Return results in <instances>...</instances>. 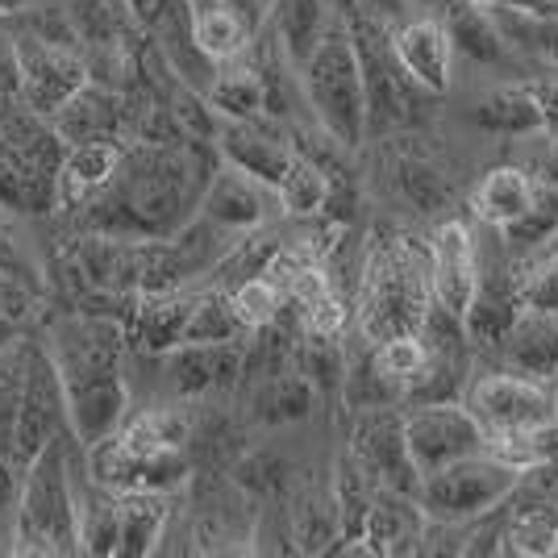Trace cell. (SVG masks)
Returning <instances> with one entry per match:
<instances>
[{"label":"cell","mask_w":558,"mask_h":558,"mask_svg":"<svg viewBox=\"0 0 558 558\" xmlns=\"http://www.w3.org/2000/svg\"><path fill=\"white\" fill-rule=\"evenodd\" d=\"M217 167H221L217 142H125L113 184L88 209L71 217V230L171 238L196 217Z\"/></svg>","instance_id":"obj_1"},{"label":"cell","mask_w":558,"mask_h":558,"mask_svg":"<svg viewBox=\"0 0 558 558\" xmlns=\"http://www.w3.org/2000/svg\"><path fill=\"white\" fill-rule=\"evenodd\" d=\"M192 438H196L192 400L187 404L175 400L121 421L109 438L84 446V459L96 484H105L109 492H171L192 471Z\"/></svg>","instance_id":"obj_2"},{"label":"cell","mask_w":558,"mask_h":558,"mask_svg":"<svg viewBox=\"0 0 558 558\" xmlns=\"http://www.w3.org/2000/svg\"><path fill=\"white\" fill-rule=\"evenodd\" d=\"M434 279H429V242L413 233H379L363 263L359 279V333L367 342H388L396 333H417L434 308Z\"/></svg>","instance_id":"obj_3"},{"label":"cell","mask_w":558,"mask_h":558,"mask_svg":"<svg viewBox=\"0 0 558 558\" xmlns=\"http://www.w3.org/2000/svg\"><path fill=\"white\" fill-rule=\"evenodd\" d=\"M75 429L25 466L22 496L13 509L17 555H80V496H75Z\"/></svg>","instance_id":"obj_4"},{"label":"cell","mask_w":558,"mask_h":558,"mask_svg":"<svg viewBox=\"0 0 558 558\" xmlns=\"http://www.w3.org/2000/svg\"><path fill=\"white\" fill-rule=\"evenodd\" d=\"M301 93L317 130L347 150H359L367 134V84L359 68V50L350 38L347 13H338L317 50L296 68Z\"/></svg>","instance_id":"obj_5"},{"label":"cell","mask_w":558,"mask_h":558,"mask_svg":"<svg viewBox=\"0 0 558 558\" xmlns=\"http://www.w3.org/2000/svg\"><path fill=\"white\" fill-rule=\"evenodd\" d=\"M68 142L50 117L29 105H0V205L22 217H50L59 209V167Z\"/></svg>","instance_id":"obj_6"},{"label":"cell","mask_w":558,"mask_h":558,"mask_svg":"<svg viewBox=\"0 0 558 558\" xmlns=\"http://www.w3.org/2000/svg\"><path fill=\"white\" fill-rule=\"evenodd\" d=\"M342 13H347L350 38L359 50V68H363V84H367V134L384 138V134L417 125L425 88L404 71L400 54H396L392 22L363 9L359 0H350Z\"/></svg>","instance_id":"obj_7"},{"label":"cell","mask_w":558,"mask_h":558,"mask_svg":"<svg viewBox=\"0 0 558 558\" xmlns=\"http://www.w3.org/2000/svg\"><path fill=\"white\" fill-rule=\"evenodd\" d=\"M521 484V471L492 450L466 454L454 463L421 475L417 505L429 521H450V525H471L484 521L492 509H500Z\"/></svg>","instance_id":"obj_8"},{"label":"cell","mask_w":558,"mask_h":558,"mask_svg":"<svg viewBox=\"0 0 558 558\" xmlns=\"http://www.w3.org/2000/svg\"><path fill=\"white\" fill-rule=\"evenodd\" d=\"M463 404L471 409V417L484 425L488 438H505V434H525V429L555 421L558 388L555 379L500 372V367H475L463 392Z\"/></svg>","instance_id":"obj_9"},{"label":"cell","mask_w":558,"mask_h":558,"mask_svg":"<svg viewBox=\"0 0 558 558\" xmlns=\"http://www.w3.org/2000/svg\"><path fill=\"white\" fill-rule=\"evenodd\" d=\"M9 25L17 38V59H22V105H29L34 113H59L80 88L93 84V71H88L80 43L25 29L13 17H9Z\"/></svg>","instance_id":"obj_10"},{"label":"cell","mask_w":558,"mask_h":558,"mask_svg":"<svg viewBox=\"0 0 558 558\" xmlns=\"http://www.w3.org/2000/svg\"><path fill=\"white\" fill-rule=\"evenodd\" d=\"M347 454L363 466L375 488L417 496L421 471L404 438V409L379 404V409H350V442Z\"/></svg>","instance_id":"obj_11"},{"label":"cell","mask_w":558,"mask_h":558,"mask_svg":"<svg viewBox=\"0 0 558 558\" xmlns=\"http://www.w3.org/2000/svg\"><path fill=\"white\" fill-rule=\"evenodd\" d=\"M71 434L68 388L54 367V354L47 342H29V375H25L22 417H17V438H13V459L29 466L54 438Z\"/></svg>","instance_id":"obj_12"},{"label":"cell","mask_w":558,"mask_h":558,"mask_svg":"<svg viewBox=\"0 0 558 558\" xmlns=\"http://www.w3.org/2000/svg\"><path fill=\"white\" fill-rule=\"evenodd\" d=\"M404 438L413 450V463L421 475L438 466L488 450L484 425L471 417L463 400H442V404H413L404 409Z\"/></svg>","instance_id":"obj_13"},{"label":"cell","mask_w":558,"mask_h":558,"mask_svg":"<svg viewBox=\"0 0 558 558\" xmlns=\"http://www.w3.org/2000/svg\"><path fill=\"white\" fill-rule=\"evenodd\" d=\"M196 213L209 217L213 226H221V230L233 233V238L271 226V217H283L276 184H267V180H258V175L226 163V159L213 171V180H209V187H205L201 209Z\"/></svg>","instance_id":"obj_14"},{"label":"cell","mask_w":558,"mask_h":558,"mask_svg":"<svg viewBox=\"0 0 558 558\" xmlns=\"http://www.w3.org/2000/svg\"><path fill=\"white\" fill-rule=\"evenodd\" d=\"M246 350H251L246 338H238V342H213V347L184 342V347L167 350L163 354L167 388H171L175 400H205L213 392L242 388Z\"/></svg>","instance_id":"obj_15"},{"label":"cell","mask_w":558,"mask_h":558,"mask_svg":"<svg viewBox=\"0 0 558 558\" xmlns=\"http://www.w3.org/2000/svg\"><path fill=\"white\" fill-rule=\"evenodd\" d=\"M217 150L221 159L242 171H251L267 184H279L288 175L292 159L301 155L292 134L279 125V117L263 113V117H221V130H217Z\"/></svg>","instance_id":"obj_16"},{"label":"cell","mask_w":558,"mask_h":558,"mask_svg":"<svg viewBox=\"0 0 558 558\" xmlns=\"http://www.w3.org/2000/svg\"><path fill=\"white\" fill-rule=\"evenodd\" d=\"M480 242L463 217L442 221L434 238H429V279H434V301L442 304L446 313L463 317L475 288H480Z\"/></svg>","instance_id":"obj_17"},{"label":"cell","mask_w":558,"mask_h":558,"mask_svg":"<svg viewBox=\"0 0 558 558\" xmlns=\"http://www.w3.org/2000/svg\"><path fill=\"white\" fill-rule=\"evenodd\" d=\"M50 125L59 138L75 142H134V100L130 93H117L105 84H88L71 96L59 113H50Z\"/></svg>","instance_id":"obj_18"},{"label":"cell","mask_w":558,"mask_h":558,"mask_svg":"<svg viewBox=\"0 0 558 558\" xmlns=\"http://www.w3.org/2000/svg\"><path fill=\"white\" fill-rule=\"evenodd\" d=\"M68 388V413L71 429L84 446H96L100 438H109L117 425L125 421L130 409V388H125V372H93V375H75L63 379Z\"/></svg>","instance_id":"obj_19"},{"label":"cell","mask_w":558,"mask_h":558,"mask_svg":"<svg viewBox=\"0 0 558 558\" xmlns=\"http://www.w3.org/2000/svg\"><path fill=\"white\" fill-rule=\"evenodd\" d=\"M521 313H525V304H521V288H517V267H488L463 313L466 342L475 347V354H488L500 347V338L517 326Z\"/></svg>","instance_id":"obj_20"},{"label":"cell","mask_w":558,"mask_h":558,"mask_svg":"<svg viewBox=\"0 0 558 558\" xmlns=\"http://www.w3.org/2000/svg\"><path fill=\"white\" fill-rule=\"evenodd\" d=\"M392 47L404 71L429 96H442L454 75V43L446 34L442 17H404L392 25Z\"/></svg>","instance_id":"obj_21"},{"label":"cell","mask_w":558,"mask_h":558,"mask_svg":"<svg viewBox=\"0 0 558 558\" xmlns=\"http://www.w3.org/2000/svg\"><path fill=\"white\" fill-rule=\"evenodd\" d=\"M187 313H192V296L180 288H159V292H138L134 304L125 308V338L130 350L163 359L167 350L184 347Z\"/></svg>","instance_id":"obj_22"},{"label":"cell","mask_w":558,"mask_h":558,"mask_svg":"<svg viewBox=\"0 0 558 558\" xmlns=\"http://www.w3.org/2000/svg\"><path fill=\"white\" fill-rule=\"evenodd\" d=\"M488 367L517 375H537V379H555L558 375V317L546 313H521L517 326L500 338V347L484 354Z\"/></svg>","instance_id":"obj_23"},{"label":"cell","mask_w":558,"mask_h":558,"mask_svg":"<svg viewBox=\"0 0 558 558\" xmlns=\"http://www.w3.org/2000/svg\"><path fill=\"white\" fill-rule=\"evenodd\" d=\"M125 142H75L59 167V209L84 213L105 187L113 184L117 163H121Z\"/></svg>","instance_id":"obj_24"},{"label":"cell","mask_w":558,"mask_h":558,"mask_svg":"<svg viewBox=\"0 0 558 558\" xmlns=\"http://www.w3.org/2000/svg\"><path fill=\"white\" fill-rule=\"evenodd\" d=\"M442 25L454 43V54L484 68H505L509 63V43L496 25V13L484 0H442Z\"/></svg>","instance_id":"obj_25"},{"label":"cell","mask_w":558,"mask_h":558,"mask_svg":"<svg viewBox=\"0 0 558 558\" xmlns=\"http://www.w3.org/2000/svg\"><path fill=\"white\" fill-rule=\"evenodd\" d=\"M537 192H542V180H534L525 167H492L471 192V217L496 233L509 230L512 221H521L534 209Z\"/></svg>","instance_id":"obj_26"},{"label":"cell","mask_w":558,"mask_h":558,"mask_svg":"<svg viewBox=\"0 0 558 558\" xmlns=\"http://www.w3.org/2000/svg\"><path fill=\"white\" fill-rule=\"evenodd\" d=\"M246 384H251L246 409H251V417L263 421V425L301 421V417H308L313 404H317V388H313V379L301 372L296 359L283 363V367H276V372L255 375V379H246ZM246 384H242V388H246Z\"/></svg>","instance_id":"obj_27"},{"label":"cell","mask_w":558,"mask_h":558,"mask_svg":"<svg viewBox=\"0 0 558 558\" xmlns=\"http://www.w3.org/2000/svg\"><path fill=\"white\" fill-rule=\"evenodd\" d=\"M421 534H425V512H421L417 496H404V492L379 488L367 512V546L372 555H409L421 550Z\"/></svg>","instance_id":"obj_28"},{"label":"cell","mask_w":558,"mask_h":558,"mask_svg":"<svg viewBox=\"0 0 558 558\" xmlns=\"http://www.w3.org/2000/svg\"><path fill=\"white\" fill-rule=\"evenodd\" d=\"M342 9L333 0H276L267 29L279 38L283 54L292 59V68H301L304 59L317 50V43L326 38V29L333 25Z\"/></svg>","instance_id":"obj_29"},{"label":"cell","mask_w":558,"mask_h":558,"mask_svg":"<svg viewBox=\"0 0 558 558\" xmlns=\"http://www.w3.org/2000/svg\"><path fill=\"white\" fill-rule=\"evenodd\" d=\"M121 505V555L146 558L159 550L167 525H171V492L134 488L117 492Z\"/></svg>","instance_id":"obj_30"},{"label":"cell","mask_w":558,"mask_h":558,"mask_svg":"<svg viewBox=\"0 0 558 558\" xmlns=\"http://www.w3.org/2000/svg\"><path fill=\"white\" fill-rule=\"evenodd\" d=\"M301 150V146H296ZM279 192V209L283 217H296V221H313V217H326L329 192H333V159L326 155H313V150H301L288 175L276 184Z\"/></svg>","instance_id":"obj_31"},{"label":"cell","mask_w":558,"mask_h":558,"mask_svg":"<svg viewBox=\"0 0 558 558\" xmlns=\"http://www.w3.org/2000/svg\"><path fill=\"white\" fill-rule=\"evenodd\" d=\"M192 22H196V43L205 47L213 63L242 59L258 43V29L233 9L230 0H201V4H192Z\"/></svg>","instance_id":"obj_32"},{"label":"cell","mask_w":558,"mask_h":558,"mask_svg":"<svg viewBox=\"0 0 558 558\" xmlns=\"http://www.w3.org/2000/svg\"><path fill=\"white\" fill-rule=\"evenodd\" d=\"M213 100V109L221 117H263L267 113V75L258 68L255 54H242V59H230L217 68V80L205 93Z\"/></svg>","instance_id":"obj_33"},{"label":"cell","mask_w":558,"mask_h":558,"mask_svg":"<svg viewBox=\"0 0 558 558\" xmlns=\"http://www.w3.org/2000/svg\"><path fill=\"white\" fill-rule=\"evenodd\" d=\"M475 125L488 134H505V138H521V134H537L542 130V105H537L534 84H505L492 88L475 109Z\"/></svg>","instance_id":"obj_34"},{"label":"cell","mask_w":558,"mask_h":558,"mask_svg":"<svg viewBox=\"0 0 558 558\" xmlns=\"http://www.w3.org/2000/svg\"><path fill=\"white\" fill-rule=\"evenodd\" d=\"M238 338H251V329H246V322L238 317L233 296L221 288V283H217L213 292L192 296V313H187L184 342L213 347V342H238Z\"/></svg>","instance_id":"obj_35"},{"label":"cell","mask_w":558,"mask_h":558,"mask_svg":"<svg viewBox=\"0 0 558 558\" xmlns=\"http://www.w3.org/2000/svg\"><path fill=\"white\" fill-rule=\"evenodd\" d=\"M517 288L530 313L558 317V230L517 263Z\"/></svg>","instance_id":"obj_36"},{"label":"cell","mask_w":558,"mask_h":558,"mask_svg":"<svg viewBox=\"0 0 558 558\" xmlns=\"http://www.w3.org/2000/svg\"><path fill=\"white\" fill-rule=\"evenodd\" d=\"M226 292L233 296V308H238V317L246 322L251 333H255V329L276 326L279 313L288 308V292H283L271 276L242 279V283H233V288H226Z\"/></svg>","instance_id":"obj_37"},{"label":"cell","mask_w":558,"mask_h":558,"mask_svg":"<svg viewBox=\"0 0 558 558\" xmlns=\"http://www.w3.org/2000/svg\"><path fill=\"white\" fill-rule=\"evenodd\" d=\"M488 450L496 459L512 463L517 471H530L542 463H558V417L525 429V434H505V438H488Z\"/></svg>","instance_id":"obj_38"},{"label":"cell","mask_w":558,"mask_h":558,"mask_svg":"<svg viewBox=\"0 0 558 558\" xmlns=\"http://www.w3.org/2000/svg\"><path fill=\"white\" fill-rule=\"evenodd\" d=\"M555 230H558V187L542 180V192H537L534 209L525 213L521 221H512L509 230H500V242H505L509 255H530V251L542 246Z\"/></svg>","instance_id":"obj_39"},{"label":"cell","mask_w":558,"mask_h":558,"mask_svg":"<svg viewBox=\"0 0 558 558\" xmlns=\"http://www.w3.org/2000/svg\"><path fill=\"white\" fill-rule=\"evenodd\" d=\"M396 184H400V192H404L421 213L442 209L446 201H450L446 175L434 163L417 159V155H400V159H396Z\"/></svg>","instance_id":"obj_40"},{"label":"cell","mask_w":558,"mask_h":558,"mask_svg":"<svg viewBox=\"0 0 558 558\" xmlns=\"http://www.w3.org/2000/svg\"><path fill=\"white\" fill-rule=\"evenodd\" d=\"M233 488L251 496H279L288 488V463L276 450H251L233 463Z\"/></svg>","instance_id":"obj_41"},{"label":"cell","mask_w":558,"mask_h":558,"mask_svg":"<svg viewBox=\"0 0 558 558\" xmlns=\"http://www.w3.org/2000/svg\"><path fill=\"white\" fill-rule=\"evenodd\" d=\"M22 100V59H17V38L9 17H0V105Z\"/></svg>","instance_id":"obj_42"},{"label":"cell","mask_w":558,"mask_h":558,"mask_svg":"<svg viewBox=\"0 0 558 558\" xmlns=\"http://www.w3.org/2000/svg\"><path fill=\"white\" fill-rule=\"evenodd\" d=\"M22 480H25V466L9 454H0V517L4 512L17 509V496H22Z\"/></svg>","instance_id":"obj_43"},{"label":"cell","mask_w":558,"mask_h":558,"mask_svg":"<svg viewBox=\"0 0 558 558\" xmlns=\"http://www.w3.org/2000/svg\"><path fill=\"white\" fill-rule=\"evenodd\" d=\"M0 271H9V276H22V279H38V283H47V279L38 276V267L22 255V246H17V238H9V233L0 230Z\"/></svg>","instance_id":"obj_44"},{"label":"cell","mask_w":558,"mask_h":558,"mask_svg":"<svg viewBox=\"0 0 558 558\" xmlns=\"http://www.w3.org/2000/svg\"><path fill=\"white\" fill-rule=\"evenodd\" d=\"M537 105H542V134L558 138V80H537Z\"/></svg>","instance_id":"obj_45"},{"label":"cell","mask_w":558,"mask_h":558,"mask_svg":"<svg viewBox=\"0 0 558 558\" xmlns=\"http://www.w3.org/2000/svg\"><path fill=\"white\" fill-rule=\"evenodd\" d=\"M230 4L246 17V22L255 25V29H263L267 17H271V4H276V0H230Z\"/></svg>","instance_id":"obj_46"},{"label":"cell","mask_w":558,"mask_h":558,"mask_svg":"<svg viewBox=\"0 0 558 558\" xmlns=\"http://www.w3.org/2000/svg\"><path fill=\"white\" fill-rule=\"evenodd\" d=\"M125 4H130V13H134V22H138L142 29H146V25L155 22V17L163 13L167 4H171V0H125Z\"/></svg>","instance_id":"obj_47"},{"label":"cell","mask_w":558,"mask_h":558,"mask_svg":"<svg viewBox=\"0 0 558 558\" xmlns=\"http://www.w3.org/2000/svg\"><path fill=\"white\" fill-rule=\"evenodd\" d=\"M363 9H372V13H379L384 22H404V0H359Z\"/></svg>","instance_id":"obj_48"},{"label":"cell","mask_w":558,"mask_h":558,"mask_svg":"<svg viewBox=\"0 0 558 558\" xmlns=\"http://www.w3.org/2000/svg\"><path fill=\"white\" fill-rule=\"evenodd\" d=\"M22 338H25L22 322H13V317H4V313H0V354H4V350H13Z\"/></svg>","instance_id":"obj_49"},{"label":"cell","mask_w":558,"mask_h":558,"mask_svg":"<svg viewBox=\"0 0 558 558\" xmlns=\"http://www.w3.org/2000/svg\"><path fill=\"white\" fill-rule=\"evenodd\" d=\"M484 4H517V9H542V13H558V0H484Z\"/></svg>","instance_id":"obj_50"},{"label":"cell","mask_w":558,"mask_h":558,"mask_svg":"<svg viewBox=\"0 0 558 558\" xmlns=\"http://www.w3.org/2000/svg\"><path fill=\"white\" fill-rule=\"evenodd\" d=\"M38 4H50V0H0V17H17L25 9H38Z\"/></svg>","instance_id":"obj_51"},{"label":"cell","mask_w":558,"mask_h":558,"mask_svg":"<svg viewBox=\"0 0 558 558\" xmlns=\"http://www.w3.org/2000/svg\"><path fill=\"white\" fill-rule=\"evenodd\" d=\"M542 180L558 187V138H555V150H550V159H546V175H542Z\"/></svg>","instance_id":"obj_52"},{"label":"cell","mask_w":558,"mask_h":558,"mask_svg":"<svg viewBox=\"0 0 558 558\" xmlns=\"http://www.w3.org/2000/svg\"><path fill=\"white\" fill-rule=\"evenodd\" d=\"M333 4H338V9H347V4H350V0H333Z\"/></svg>","instance_id":"obj_53"},{"label":"cell","mask_w":558,"mask_h":558,"mask_svg":"<svg viewBox=\"0 0 558 558\" xmlns=\"http://www.w3.org/2000/svg\"><path fill=\"white\" fill-rule=\"evenodd\" d=\"M555 388H558V375H555Z\"/></svg>","instance_id":"obj_54"}]
</instances>
